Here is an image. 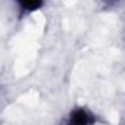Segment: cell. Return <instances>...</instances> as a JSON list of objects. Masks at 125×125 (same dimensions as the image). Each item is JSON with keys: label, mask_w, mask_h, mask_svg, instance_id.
<instances>
[{"label": "cell", "mask_w": 125, "mask_h": 125, "mask_svg": "<svg viewBox=\"0 0 125 125\" xmlns=\"http://www.w3.org/2000/svg\"><path fill=\"white\" fill-rule=\"evenodd\" d=\"M90 122H92L90 121V116L84 111L74 112L73 116H71V119H70V125H89Z\"/></svg>", "instance_id": "6da1fadb"}, {"label": "cell", "mask_w": 125, "mask_h": 125, "mask_svg": "<svg viewBox=\"0 0 125 125\" xmlns=\"http://www.w3.org/2000/svg\"><path fill=\"white\" fill-rule=\"evenodd\" d=\"M18 1H19V4H21L22 7H25L26 10H33V9H36V7L41 6V1H42V0H18Z\"/></svg>", "instance_id": "7a4b0ae2"}]
</instances>
